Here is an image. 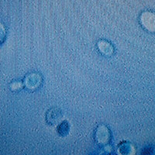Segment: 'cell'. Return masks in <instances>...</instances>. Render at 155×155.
I'll return each instance as SVG.
<instances>
[{
    "mask_svg": "<svg viewBox=\"0 0 155 155\" xmlns=\"http://www.w3.org/2000/svg\"><path fill=\"white\" fill-rule=\"evenodd\" d=\"M140 23L149 31L155 30V14L150 11H145L140 15Z\"/></svg>",
    "mask_w": 155,
    "mask_h": 155,
    "instance_id": "1",
    "label": "cell"
},
{
    "mask_svg": "<svg viewBox=\"0 0 155 155\" xmlns=\"http://www.w3.org/2000/svg\"><path fill=\"white\" fill-rule=\"evenodd\" d=\"M95 140L100 144H106L109 140V132L105 126H100L95 133Z\"/></svg>",
    "mask_w": 155,
    "mask_h": 155,
    "instance_id": "2",
    "label": "cell"
},
{
    "mask_svg": "<svg viewBox=\"0 0 155 155\" xmlns=\"http://www.w3.org/2000/svg\"><path fill=\"white\" fill-rule=\"evenodd\" d=\"M41 76L37 74H32L26 78L25 80V85L28 88L30 89H34V88H38V86L41 85Z\"/></svg>",
    "mask_w": 155,
    "mask_h": 155,
    "instance_id": "3",
    "label": "cell"
},
{
    "mask_svg": "<svg viewBox=\"0 0 155 155\" xmlns=\"http://www.w3.org/2000/svg\"><path fill=\"white\" fill-rule=\"evenodd\" d=\"M98 47H99V49L101 53L106 55V56H109V55H111L113 54V47L111 46V44L106 42V41H100V42H99Z\"/></svg>",
    "mask_w": 155,
    "mask_h": 155,
    "instance_id": "4",
    "label": "cell"
},
{
    "mask_svg": "<svg viewBox=\"0 0 155 155\" xmlns=\"http://www.w3.org/2000/svg\"><path fill=\"white\" fill-rule=\"evenodd\" d=\"M5 36V28H4L3 25L0 23V44L4 41Z\"/></svg>",
    "mask_w": 155,
    "mask_h": 155,
    "instance_id": "5",
    "label": "cell"
}]
</instances>
